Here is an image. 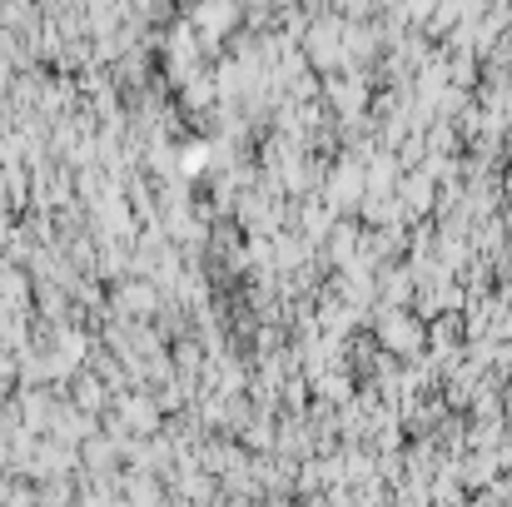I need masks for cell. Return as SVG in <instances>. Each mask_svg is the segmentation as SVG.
Segmentation results:
<instances>
[{
  "instance_id": "1",
  "label": "cell",
  "mask_w": 512,
  "mask_h": 507,
  "mask_svg": "<svg viewBox=\"0 0 512 507\" xmlns=\"http://www.w3.org/2000/svg\"><path fill=\"white\" fill-rule=\"evenodd\" d=\"M378 334H383V348H393V353H418V348H423V324H418V319H408L403 309L383 314Z\"/></svg>"
}]
</instances>
